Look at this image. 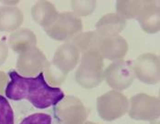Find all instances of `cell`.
I'll return each mask as SVG.
<instances>
[{
	"instance_id": "1",
	"label": "cell",
	"mask_w": 160,
	"mask_h": 124,
	"mask_svg": "<svg viewBox=\"0 0 160 124\" xmlns=\"http://www.w3.org/2000/svg\"><path fill=\"white\" fill-rule=\"evenodd\" d=\"M8 76L10 80L5 89L8 99H26L35 108L43 110L56 106L65 97L60 88L52 87L47 83L43 72L36 77H24L18 71L11 70Z\"/></svg>"
},
{
	"instance_id": "2",
	"label": "cell",
	"mask_w": 160,
	"mask_h": 124,
	"mask_svg": "<svg viewBox=\"0 0 160 124\" xmlns=\"http://www.w3.org/2000/svg\"><path fill=\"white\" fill-rule=\"evenodd\" d=\"M81 62L75 73L76 82L83 88L91 89L103 80L104 60L98 50H90L82 54Z\"/></svg>"
},
{
	"instance_id": "3",
	"label": "cell",
	"mask_w": 160,
	"mask_h": 124,
	"mask_svg": "<svg viewBox=\"0 0 160 124\" xmlns=\"http://www.w3.org/2000/svg\"><path fill=\"white\" fill-rule=\"evenodd\" d=\"M97 112L102 120L112 122L128 112L129 99L120 91L112 89L97 98Z\"/></svg>"
},
{
	"instance_id": "4",
	"label": "cell",
	"mask_w": 160,
	"mask_h": 124,
	"mask_svg": "<svg viewBox=\"0 0 160 124\" xmlns=\"http://www.w3.org/2000/svg\"><path fill=\"white\" fill-rule=\"evenodd\" d=\"M83 25L80 17L72 11L59 13L57 19L45 32L49 37L57 41L69 42L76 35L82 31Z\"/></svg>"
},
{
	"instance_id": "5",
	"label": "cell",
	"mask_w": 160,
	"mask_h": 124,
	"mask_svg": "<svg viewBox=\"0 0 160 124\" xmlns=\"http://www.w3.org/2000/svg\"><path fill=\"white\" fill-rule=\"evenodd\" d=\"M128 114L136 121L153 122L159 118V98L146 93H137L129 99Z\"/></svg>"
},
{
	"instance_id": "6",
	"label": "cell",
	"mask_w": 160,
	"mask_h": 124,
	"mask_svg": "<svg viewBox=\"0 0 160 124\" xmlns=\"http://www.w3.org/2000/svg\"><path fill=\"white\" fill-rule=\"evenodd\" d=\"M135 79L132 62L117 60L111 63L103 71V80L113 90L122 92L130 87Z\"/></svg>"
},
{
	"instance_id": "7",
	"label": "cell",
	"mask_w": 160,
	"mask_h": 124,
	"mask_svg": "<svg viewBox=\"0 0 160 124\" xmlns=\"http://www.w3.org/2000/svg\"><path fill=\"white\" fill-rule=\"evenodd\" d=\"M133 72L138 80L148 85H155L159 82V57L154 53L148 52L137 57L132 62Z\"/></svg>"
},
{
	"instance_id": "8",
	"label": "cell",
	"mask_w": 160,
	"mask_h": 124,
	"mask_svg": "<svg viewBox=\"0 0 160 124\" xmlns=\"http://www.w3.org/2000/svg\"><path fill=\"white\" fill-rule=\"evenodd\" d=\"M55 112L63 124H82L88 112L82 100L74 96H66L56 105Z\"/></svg>"
},
{
	"instance_id": "9",
	"label": "cell",
	"mask_w": 160,
	"mask_h": 124,
	"mask_svg": "<svg viewBox=\"0 0 160 124\" xmlns=\"http://www.w3.org/2000/svg\"><path fill=\"white\" fill-rule=\"evenodd\" d=\"M48 63L44 53L38 47L18 54L16 68L18 73L24 77H33L43 72Z\"/></svg>"
},
{
	"instance_id": "10",
	"label": "cell",
	"mask_w": 160,
	"mask_h": 124,
	"mask_svg": "<svg viewBox=\"0 0 160 124\" xmlns=\"http://www.w3.org/2000/svg\"><path fill=\"white\" fill-rule=\"evenodd\" d=\"M97 50L103 60H108L112 62L122 60L128 52V44L120 35L112 37L99 36Z\"/></svg>"
},
{
	"instance_id": "11",
	"label": "cell",
	"mask_w": 160,
	"mask_h": 124,
	"mask_svg": "<svg viewBox=\"0 0 160 124\" xmlns=\"http://www.w3.org/2000/svg\"><path fill=\"white\" fill-rule=\"evenodd\" d=\"M137 21L144 32L156 34L160 29V7L158 0H144L137 16Z\"/></svg>"
},
{
	"instance_id": "12",
	"label": "cell",
	"mask_w": 160,
	"mask_h": 124,
	"mask_svg": "<svg viewBox=\"0 0 160 124\" xmlns=\"http://www.w3.org/2000/svg\"><path fill=\"white\" fill-rule=\"evenodd\" d=\"M80 58L81 53L77 48L72 43L66 42L57 48L52 61L64 72L69 73L78 65Z\"/></svg>"
},
{
	"instance_id": "13",
	"label": "cell",
	"mask_w": 160,
	"mask_h": 124,
	"mask_svg": "<svg viewBox=\"0 0 160 124\" xmlns=\"http://www.w3.org/2000/svg\"><path fill=\"white\" fill-rule=\"evenodd\" d=\"M126 26V20L116 13L102 16L95 25V32L100 37H112L120 35Z\"/></svg>"
},
{
	"instance_id": "14",
	"label": "cell",
	"mask_w": 160,
	"mask_h": 124,
	"mask_svg": "<svg viewBox=\"0 0 160 124\" xmlns=\"http://www.w3.org/2000/svg\"><path fill=\"white\" fill-rule=\"evenodd\" d=\"M59 12L56 7L49 1L39 0L31 7V16L34 21L42 27L48 28L58 17Z\"/></svg>"
},
{
	"instance_id": "15",
	"label": "cell",
	"mask_w": 160,
	"mask_h": 124,
	"mask_svg": "<svg viewBox=\"0 0 160 124\" xmlns=\"http://www.w3.org/2000/svg\"><path fill=\"white\" fill-rule=\"evenodd\" d=\"M24 21L22 11L18 7H0V32L13 33Z\"/></svg>"
},
{
	"instance_id": "16",
	"label": "cell",
	"mask_w": 160,
	"mask_h": 124,
	"mask_svg": "<svg viewBox=\"0 0 160 124\" xmlns=\"http://www.w3.org/2000/svg\"><path fill=\"white\" fill-rule=\"evenodd\" d=\"M8 45L14 52L20 54L26 50L37 47V37L34 32L28 28H18L10 35Z\"/></svg>"
},
{
	"instance_id": "17",
	"label": "cell",
	"mask_w": 160,
	"mask_h": 124,
	"mask_svg": "<svg viewBox=\"0 0 160 124\" xmlns=\"http://www.w3.org/2000/svg\"><path fill=\"white\" fill-rule=\"evenodd\" d=\"M98 41V34L95 31H89L79 33L69 42L74 45L80 53L82 54L90 50H97Z\"/></svg>"
},
{
	"instance_id": "18",
	"label": "cell",
	"mask_w": 160,
	"mask_h": 124,
	"mask_svg": "<svg viewBox=\"0 0 160 124\" xmlns=\"http://www.w3.org/2000/svg\"><path fill=\"white\" fill-rule=\"evenodd\" d=\"M144 0H119L115 4L116 14L124 20L136 18L140 12Z\"/></svg>"
},
{
	"instance_id": "19",
	"label": "cell",
	"mask_w": 160,
	"mask_h": 124,
	"mask_svg": "<svg viewBox=\"0 0 160 124\" xmlns=\"http://www.w3.org/2000/svg\"><path fill=\"white\" fill-rule=\"evenodd\" d=\"M43 74L47 83L55 88H59L62 85L68 76V73L64 72L53 61L47 63L43 70Z\"/></svg>"
},
{
	"instance_id": "20",
	"label": "cell",
	"mask_w": 160,
	"mask_h": 124,
	"mask_svg": "<svg viewBox=\"0 0 160 124\" xmlns=\"http://www.w3.org/2000/svg\"><path fill=\"white\" fill-rule=\"evenodd\" d=\"M72 12L78 17H88L94 12L96 8V1L94 0H72L71 1Z\"/></svg>"
},
{
	"instance_id": "21",
	"label": "cell",
	"mask_w": 160,
	"mask_h": 124,
	"mask_svg": "<svg viewBox=\"0 0 160 124\" xmlns=\"http://www.w3.org/2000/svg\"><path fill=\"white\" fill-rule=\"evenodd\" d=\"M14 112L7 98L0 94V124H14Z\"/></svg>"
},
{
	"instance_id": "22",
	"label": "cell",
	"mask_w": 160,
	"mask_h": 124,
	"mask_svg": "<svg viewBox=\"0 0 160 124\" xmlns=\"http://www.w3.org/2000/svg\"><path fill=\"white\" fill-rule=\"evenodd\" d=\"M51 116L46 113H34L28 117L19 124H51Z\"/></svg>"
},
{
	"instance_id": "23",
	"label": "cell",
	"mask_w": 160,
	"mask_h": 124,
	"mask_svg": "<svg viewBox=\"0 0 160 124\" xmlns=\"http://www.w3.org/2000/svg\"><path fill=\"white\" fill-rule=\"evenodd\" d=\"M8 56V44L5 41L0 40V67L7 60Z\"/></svg>"
},
{
	"instance_id": "24",
	"label": "cell",
	"mask_w": 160,
	"mask_h": 124,
	"mask_svg": "<svg viewBox=\"0 0 160 124\" xmlns=\"http://www.w3.org/2000/svg\"><path fill=\"white\" fill-rule=\"evenodd\" d=\"M8 85V75L4 71H0V94L5 92L6 87Z\"/></svg>"
},
{
	"instance_id": "25",
	"label": "cell",
	"mask_w": 160,
	"mask_h": 124,
	"mask_svg": "<svg viewBox=\"0 0 160 124\" xmlns=\"http://www.w3.org/2000/svg\"><path fill=\"white\" fill-rule=\"evenodd\" d=\"M4 4V6H8V7H17V5L19 3L18 1H4L2 2Z\"/></svg>"
},
{
	"instance_id": "26",
	"label": "cell",
	"mask_w": 160,
	"mask_h": 124,
	"mask_svg": "<svg viewBox=\"0 0 160 124\" xmlns=\"http://www.w3.org/2000/svg\"><path fill=\"white\" fill-rule=\"evenodd\" d=\"M82 124H97V123H94V122H85L84 123Z\"/></svg>"
}]
</instances>
